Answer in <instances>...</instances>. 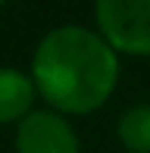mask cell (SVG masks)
<instances>
[{
	"label": "cell",
	"instance_id": "cell-2",
	"mask_svg": "<svg viewBox=\"0 0 150 153\" xmlns=\"http://www.w3.org/2000/svg\"><path fill=\"white\" fill-rule=\"evenodd\" d=\"M94 22L119 56H150V0H94Z\"/></svg>",
	"mask_w": 150,
	"mask_h": 153
},
{
	"label": "cell",
	"instance_id": "cell-4",
	"mask_svg": "<svg viewBox=\"0 0 150 153\" xmlns=\"http://www.w3.org/2000/svg\"><path fill=\"white\" fill-rule=\"evenodd\" d=\"M38 88L28 72L16 66H0V125H19L35 113Z\"/></svg>",
	"mask_w": 150,
	"mask_h": 153
},
{
	"label": "cell",
	"instance_id": "cell-6",
	"mask_svg": "<svg viewBox=\"0 0 150 153\" xmlns=\"http://www.w3.org/2000/svg\"><path fill=\"white\" fill-rule=\"evenodd\" d=\"M6 3H13V0H0V10H3V6H6Z\"/></svg>",
	"mask_w": 150,
	"mask_h": 153
},
{
	"label": "cell",
	"instance_id": "cell-5",
	"mask_svg": "<svg viewBox=\"0 0 150 153\" xmlns=\"http://www.w3.org/2000/svg\"><path fill=\"white\" fill-rule=\"evenodd\" d=\"M116 137L128 153H150V103H131L116 119Z\"/></svg>",
	"mask_w": 150,
	"mask_h": 153
},
{
	"label": "cell",
	"instance_id": "cell-3",
	"mask_svg": "<svg viewBox=\"0 0 150 153\" xmlns=\"http://www.w3.org/2000/svg\"><path fill=\"white\" fill-rule=\"evenodd\" d=\"M16 153H81V137L66 116L53 109H35L13 131Z\"/></svg>",
	"mask_w": 150,
	"mask_h": 153
},
{
	"label": "cell",
	"instance_id": "cell-1",
	"mask_svg": "<svg viewBox=\"0 0 150 153\" xmlns=\"http://www.w3.org/2000/svg\"><path fill=\"white\" fill-rule=\"evenodd\" d=\"M119 53L91 25L66 22L38 41L31 53V81L47 109L59 116H91L110 103L119 88Z\"/></svg>",
	"mask_w": 150,
	"mask_h": 153
}]
</instances>
